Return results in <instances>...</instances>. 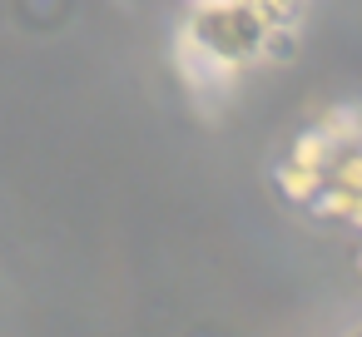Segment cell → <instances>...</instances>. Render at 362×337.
Segmentation results:
<instances>
[{
    "label": "cell",
    "instance_id": "cell-1",
    "mask_svg": "<svg viewBox=\"0 0 362 337\" xmlns=\"http://www.w3.org/2000/svg\"><path fill=\"white\" fill-rule=\"evenodd\" d=\"M298 30H278L258 0H189L174 50L194 90H233L248 70L288 60Z\"/></svg>",
    "mask_w": 362,
    "mask_h": 337
},
{
    "label": "cell",
    "instance_id": "cell-2",
    "mask_svg": "<svg viewBox=\"0 0 362 337\" xmlns=\"http://www.w3.org/2000/svg\"><path fill=\"white\" fill-rule=\"evenodd\" d=\"M357 268H362V233H357Z\"/></svg>",
    "mask_w": 362,
    "mask_h": 337
},
{
    "label": "cell",
    "instance_id": "cell-3",
    "mask_svg": "<svg viewBox=\"0 0 362 337\" xmlns=\"http://www.w3.org/2000/svg\"><path fill=\"white\" fill-rule=\"evenodd\" d=\"M347 337H362V322H357V327H352V332H347Z\"/></svg>",
    "mask_w": 362,
    "mask_h": 337
}]
</instances>
